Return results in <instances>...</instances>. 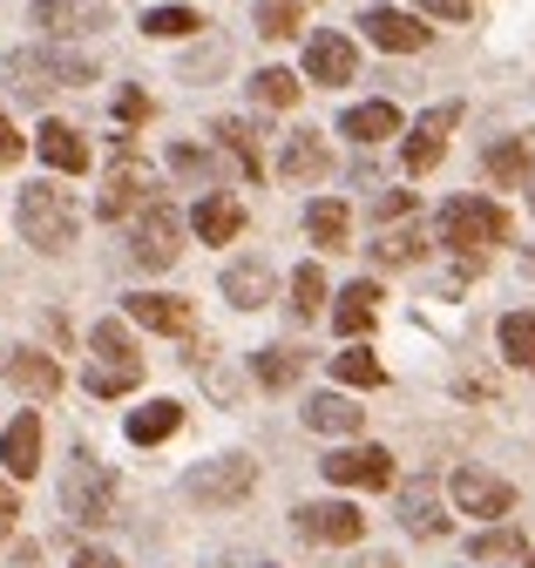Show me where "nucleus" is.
<instances>
[{"instance_id":"12","label":"nucleus","mask_w":535,"mask_h":568,"mask_svg":"<svg viewBox=\"0 0 535 568\" xmlns=\"http://www.w3.org/2000/svg\"><path fill=\"white\" fill-rule=\"evenodd\" d=\"M360 75V48L346 41V34H312L305 41V82H319V89H340V82H353Z\"/></svg>"},{"instance_id":"35","label":"nucleus","mask_w":535,"mask_h":568,"mask_svg":"<svg viewBox=\"0 0 535 568\" xmlns=\"http://www.w3.org/2000/svg\"><path fill=\"white\" fill-rule=\"evenodd\" d=\"M251 95H258L264 109H292V102H299V75H292V68H258V75H251Z\"/></svg>"},{"instance_id":"24","label":"nucleus","mask_w":535,"mask_h":568,"mask_svg":"<svg viewBox=\"0 0 535 568\" xmlns=\"http://www.w3.org/2000/svg\"><path fill=\"white\" fill-rule=\"evenodd\" d=\"M400 528H407V535H421V541L447 535V515H441V501H434V487H427V480L400 494Z\"/></svg>"},{"instance_id":"6","label":"nucleus","mask_w":535,"mask_h":568,"mask_svg":"<svg viewBox=\"0 0 535 568\" xmlns=\"http://www.w3.org/2000/svg\"><path fill=\"white\" fill-rule=\"evenodd\" d=\"M251 487H258V460H244V454H218L183 480V494L196 508H238Z\"/></svg>"},{"instance_id":"17","label":"nucleus","mask_w":535,"mask_h":568,"mask_svg":"<svg viewBox=\"0 0 535 568\" xmlns=\"http://www.w3.org/2000/svg\"><path fill=\"white\" fill-rule=\"evenodd\" d=\"M0 467H8L14 480H34V467H41V419L34 413L8 419V434H0Z\"/></svg>"},{"instance_id":"9","label":"nucleus","mask_w":535,"mask_h":568,"mask_svg":"<svg viewBox=\"0 0 535 568\" xmlns=\"http://www.w3.org/2000/svg\"><path fill=\"white\" fill-rule=\"evenodd\" d=\"M143 190H150V176H143L137 150H129V142H115V170H109V183H102V196H95V217H102V224L137 217V210H143Z\"/></svg>"},{"instance_id":"46","label":"nucleus","mask_w":535,"mask_h":568,"mask_svg":"<svg viewBox=\"0 0 535 568\" xmlns=\"http://www.w3.org/2000/svg\"><path fill=\"white\" fill-rule=\"evenodd\" d=\"M75 568H122V561H115L109 548H82V555H75Z\"/></svg>"},{"instance_id":"38","label":"nucleus","mask_w":535,"mask_h":568,"mask_svg":"<svg viewBox=\"0 0 535 568\" xmlns=\"http://www.w3.org/2000/svg\"><path fill=\"white\" fill-rule=\"evenodd\" d=\"M373 257H380V264H421V257H427V237H421V231H386V237L373 244Z\"/></svg>"},{"instance_id":"39","label":"nucleus","mask_w":535,"mask_h":568,"mask_svg":"<svg viewBox=\"0 0 535 568\" xmlns=\"http://www.w3.org/2000/svg\"><path fill=\"white\" fill-rule=\"evenodd\" d=\"M467 555H475V561H522V535L515 528H488V535L467 541Z\"/></svg>"},{"instance_id":"14","label":"nucleus","mask_w":535,"mask_h":568,"mask_svg":"<svg viewBox=\"0 0 535 568\" xmlns=\"http://www.w3.org/2000/svg\"><path fill=\"white\" fill-rule=\"evenodd\" d=\"M34 28H48V34H95V28H109V0H34Z\"/></svg>"},{"instance_id":"30","label":"nucleus","mask_w":535,"mask_h":568,"mask_svg":"<svg viewBox=\"0 0 535 568\" xmlns=\"http://www.w3.org/2000/svg\"><path fill=\"white\" fill-rule=\"evenodd\" d=\"M305 8H312V0H258V34H264V41L305 34Z\"/></svg>"},{"instance_id":"21","label":"nucleus","mask_w":535,"mask_h":568,"mask_svg":"<svg viewBox=\"0 0 535 568\" xmlns=\"http://www.w3.org/2000/svg\"><path fill=\"white\" fill-rule=\"evenodd\" d=\"M360 419H366V406H353L346 393H312L305 399V426H312V434H360Z\"/></svg>"},{"instance_id":"37","label":"nucleus","mask_w":535,"mask_h":568,"mask_svg":"<svg viewBox=\"0 0 535 568\" xmlns=\"http://www.w3.org/2000/svg\"><path fill=\"white\" fill-rule=\"evenodd\" d=\"M204 21H196L190 8H150L143 14V34H157V41H183V34H196Z\"/></svg>"},{"instance_id":"8","label":"nucleus","mask_w":535,"mask_h":568,"mask_svg":"<svg viewBox=\"0 0 535 568\" xmlns=\"http://www.w3.org/2000/svg\"><path fill=\"white\" fill-rule=\"evenodd\" d=\"M292 528H299L305 541L346 548V541H360V535H366V515H360L353 501H299V508H292Z\"/></svg>"},{"instance_id":"3","label":"nucleus","mask_w":535,"mask_h":568,"mask_svg":"<svg viewBox=\"0 0 535 568\" xmlns=\"http://www.w3.org/2000/svg\"><path fill=\"white\" fill-rule=\"evenodd\" d=\"M61 508H69L75 528H102V521H115V474L102 467L95 447H75L69 467H61Z\"/></svg>"},{"instance_id":"1","label":"nucleus","mask_w":535,"mask_h":568,"mask_svg":"<svg viewBox=\"0 0 535 568\" xmlns=\"http://www.w3.org/2000/svg\"><path fill=\"white\" fill-rule=\"evenodd\" d=\"M14 224H21V237H28L41 257H61V251L75 244V231H82V210H75V196H69V190L34 183V190H21V196H14Z\"/></svg>"},{"instance_id":"36","label":"nucleus","mask_w":535,"mask_h":568,"mask_svg":"<svg viewBox=\"0 0 535 568\" xmlns=\"http://www.w3.org/2000/svg\"><path fill=\"white\" fill-rule=\"evenodd\" d=\"M319 305H325V271L319 264H299L292 271V312L299 318H319Z\"/></svg>"},{"instance_id":"22","label":"nucleus","mask_w":535,"mask_h":568,"mask_svg":"<svg viewBox=\"0 0 535 568\" xmlns=\"http://www.w3.org/2000/svg\"><path fill=\"white\" fill-rule=\"evenodd\" d=\"M176 426H183V406H176V399H150V406H137V413L122 419V434L137 440V447H157V440L176 434Z\"/></svg>"},{"instance_id":"15","label":"nucleus","mask_w":535,"mask_h":568,"mask_svg":"<svg viewBox=\"0 0 535 568\" xmlns=\"http://www.w3.org/2000/svg\"><path fill=\"white\" fill-rule=\"evenodd\" d=\"M454 122H461V102H441V109H427V115L414 122V135H407V176H427V170L441 163Z\"/></svg>"},{"instance_id":"49","label":"nucleus","mask_w":535,"mask_h":568,"mask_svg":"<svg viewBox=\"0 0 535 568\" xmlns=\"http://www.w3.org/2000/svg\"><path fill=\"white\" fill-rule=\"evenodd\" d=\"M528 183H535V176H528ZM528 203H535V190H528Z\"/></svg>"},{"instance_id":"44","label":"nucleus","mask_w":535,"mask_h":568,"mask_svg":"<svg viewBox=\"0 0 535 568\" xmlns=\"http://www.w3.org/2000/svg\"><path fill=\"white\" fill-rule=\"evenodd\" d=\"M8 163H21V135H14L8 115H0V170H8Z\"/></svg>"},{"instance_id":"16","label":"nucleus","mask_w":535,"mask_h":568,"mask_svg":"<svg viewBox=\"0 0 535 568\" xmlns=\"http://www.w3.org/2000/svg\"><path fill=\"white\" fill-rule=\"evenodd\" d=\"M224 298L238 305V312H264L272 305V292H279V277H272V264L264 257H238V264H224Z\"/></svg>"},{"instance_id":"50","label":"nucleus","mask_w":535,"mask_h":568,"mask_svg":"<svg viewBox=\"0 0 535 568\" xmlns=\"http://www.w3.org/2000/svg\"><path fill=\"white\" fill-rule=\"evenodd\" d=\"M528 271H535V251H528Z\"/></svg>"},{"instance_id":"42","label":"nucleus","mask_w":535,"mask_h":568,"mask_svg":"<svg viewBox=\"0 0 535 568\" xmlns=\"http://www.w3.org/2000/svg\"><path fill=\"white\" fill-rule=\"evenodd\" d=\"M414 8H427L441 21H467V14H475V0H414Z\"/></svg>"},{"instance_id":"11","label":"nucleus","mask_w":535,"mask_h":568,"mask_svg":"<svg viewBox=\"0 0 535 568\" xmlns=\"http://www.w3.org/2000/svg\"><path fill=\"white\" fill-rule=\"evenodd\" d=\"M332 487H393V454L386 447H340L319 460Z\"/></svg>"},{"instance_id":"2","label":"nucleus","mask_w":535,"mask_h":568,"mask_svg":"<svg viewBox=\"0 0 535 568\" xmlns=\"http://www.w3.org/2000/svg\"><path fill=\"white\" fill-rule=\"evenodd\" d=\"M0 75L14 82V95H48V89H89L95 82V61L75 54V48H14L0 61Z\"/></svg>"},{"instance_id":"41","label":"nucleus","mask_w":535,"mask_h":568,"mask_svg":"<svg viewBox=\"0 0 535 568\" xmlns=\"http://www.w3.org/2000/svg\"><path fill=\"white\" fill-rule=\"evenodd\" d=\"M115 115H122V122H150L157 109H150V95H143V89H122V95H115Z\"/></svg>"},{"instance_id":"25","label":"nucleus","mask_w":535,"mask_h":568,"mask_svg":"<svg viewBox=\"0 0 535 568\" xmlns=\"http://www.w3.org/2000/svg\"><path fill=\"white\" fill-rule=\"evenodd\" d=\"M340 129L360 142V150H366V142H386V135H400V109L393 102H360V109H346L340 115Z\"/></svg>"},{"instance_id":"34","label":"nucleus","mask_w":535,"mask_h":568,"mask_svg":"<svg viewBox=\"0 0 535 568\" xmlns=\"http://www.w3.org/2000/svg\"><path fill=\"white\" fill-rule=\"evenodd\" d=\"M332 379H340V386H386V366L373 359L366 345H346L340 359H332Z\"/></svg>"},{"instance_id":"47","label":"nucleus","mask_w":535,"mask_h":568,"mask_svg":"<svg viewBox=\"0 0 535 568\" xmlns=\"http://www.w3.org/2000/svg\"><path fill=\"white\" fill-rule=\"evenodd\" d=\"M515 568H535V555H522V561H515Z\"/></svg>"},{"instance_id":"5","label":"nucleus","mask_w":535,"mask_h":568,"mask_svg":"<svg viewBox=\"0 0 535 568\" xmlns=\"http://www.w3.org/2000/svg\"><path fill=\"white\" fill-rule=\"evenodd\" d=\"M89 345H95V366H89V393L95 399H115V393H129V386L143 379V352L129 345V325L122 318L89 325Z\"/></svg>"},{"instance_id":"20","label":"nucleus","mask_w":535,"mask_h":568,"mask_svg":"<svg viewBox=\"0 0 535 568\" xmlns=\"http://www.w3.org/2000/svg\"><path fill=\"white\" fill-rule=\"evenodd\" d=\"M325 170H332V156H325V142H319L312 129L285 135V156H279V176H285V183H319Z\"/></svg>"},{"instance_id":"33","label":"nucleus","mask_w":535,"mask_h":568,"mask_svg":"<svg viewBox=\"0 0 535 568\" xmlns=\"http://www.w3.org/2000/svg\"><path fill=\"white\" fill-rule=\"evenodd\" d=\"M218 142H224V150H231V163H238L244 176H258V170H264V156H258V129H251V122L224 115V122H218Z\"/></svg>"},{"instance_id":"7","label":"nucleus","mask_w":535,"mask_h":568,"mask_svg":"<svg viewBox=\"0 0 535 568\" xmlns=\"http://www.w3.org/2000/svg\"><path fill=\"white\" fill-rule=\"evenodd\" d=\"M129 251H137L143 271H170L183 257V217H176L170 203H143L137 224H129Z\"/></svg>"},{"instance_id":"29","label":"nucleus","mask_w":535,"mask_h":568,"mask_svg":"<svg viewBox=\"0 0 535 568\" xmlns=\"http://www.w3.org/2000/svg\"><path fill=\"white\" fill-rule=\"evenodd\" d=\"M8 379H14L21 393H34V399H48V393L61 386V366L48 359V352H14V359H8Z\"/></svg>"},{"instance_id":"45","label":"nucleus","mask_w":535,"mask_h":568,"mask_svg":"<svg viewBox=\"0 0 535 568\" xmlns=\"http://www.w3.org/2000/svg\"><path fill=\"white\" fill-rule=\"evenodd\" d=\"M14 515H21V508H14V487H8V480H0V541H8V535H14Z\"/></svg>"},{"instance_id":"48","label":"nucleus","mask_w":535,"mask_h":568,"mask_svg":"<svg viewBox=\"0 0 535 568\" xmlns=\"http://www.w3.org/2000/svg\"><path fill=\"white\" fill-rule=\"evenodd\" d=\"M366 568H393V561H366Z\"/></svg>"},{"instance_id":"23","label":"nucleus","mask_w":535,"mask_h":568,"mask_svg":"<svg viewBox=\"0 0 535 568\" xmlns=\"http://www.w3.org/2000/svg\"><path fill=\"white\" fill-rule=\"evenodd\" d=\"M373 318H380V292H373V284H346L340 305H332V325H340V338H366Z\"/></svg>"},{"instance_id":"19","label":"nucleus","mask_w":535,"mask_h":568,"mask_svg":"<svg viewBox=\"0 0 535 568\" xmlns=\"http://www.w3.org/2000/svg\"><path fill=\"white\" fill-rule=\"evenodd\" d=\"M34 150H41L61 176H82V170H89V142H82V129H75V122H41Z\"/></svg>"},{"instance_id":"13","label":"nucleus","mask_w":535,"mask_h":568,"mask_svg":"<svg viewBox=\"0 0 535 568\" xmlns=\"http://www.w3.org/2000/svg\"><path fill=\"white\" fill-rule=\"evenodd\" d=\"M360 34H366L373 48H386V54H421V48H427L421 14H400V8H366V14H360Z\"/></svg>"},{"instance_id":"10","label":"nucleus","mask_w":535,"mask_h":568,"mask_svg":"<svg viewBox=\"0 0 535 568\" xmlns=\"http://www.w3.org/2000/svg\"><path fill=\"white\" fill-rule=\"evenodd\" d=\"M447 494H454L461 515H482V521H502V515L515 508V487H508L502 474H482V467H454Z\"/></svg>"},{"instance_id":"31","label":"nucleus","mask_w":535,"mask_h":568,"mask_svg":"<svg viewBox=\"0 0 535 568\" xmlns=\"http://www.w3.org/2000/svg\"><path fill=\"white\" fill-rule=\"evenodd\" d=\"M488 176L495 183H522V176H535V163H528V142L522 135H502V142H488Z\"/></svg>"},{"instance_id":"4","label":"nucleus","mask_w":535,"mask_h":568,"mask_svg":"<svg viewBox=\"0 0 535 568\" xmlns=\"http://www.w3.org/2000/svg\"><path fill=\"white\" fill-rule=\"evenodd\" d=\"M508 210L495 203V196H454L447 210H441V244L447 251H461V257H482V251H495V244H508Z\"/></svg>"},{"instance_id":"32","label":"nucleus","mask_w":535,"mask_h":568,"mask_svg":"<svg viewBox=\"0 0 535 568\" xmlns=\"http://www.w3.org/2000/svg\"><path fill=\"white\" fill-rule=\"evenodd\" d=\"M502 359L535 373V312H508L502 318Z\"/></svg>"},{"instance_id":"43","label":"nucleus","mask_w":535,"mask_h":568,"mask_svg":"<svg viewBox=\"0 0 535 568\" xmlns=\"http://www.w3.org/2000/svg\"><path fill=\"white\" fill-rule=\"evenodd\" d=\"M407 210H414V196H407V190H386V196L373 203V217H386V224H393V217H407Z\"/></svg>"},{"instance_id":"27","label":"nucleus","mask_w":535,"mask_h":568,"mask_svg":"<svg viewBox=\"0 0 535 568\" xmlns=\"http://www.w3.org/2000/svg\"><path fill=\"white\" fill-rule=\"evenodd\" d=\"M305 231H312V244H325V251H346V231H353V210H346L340 196H319V203L305 210Z\"/></svg>"},{"instance_id":"40","label":"nucleus","mask_w":535,"mask_h":568,"mask_svg":"<svg viewBox=\"0 0 535 568\" xmlns=\"http://www.w3.org/2000/svg\"><path fill=\"white\" fill-rule=\"evenodd\" d=\"M170 170H176L183 183H218V176H224V170H218V156L190 150V142H176V150H170Z\"/></svg>"},{"instance_id":"28","label":"nucleus","mask_w":535,"mask_h":568,"mask_svg":"<svg viewBox=\"0 0 535 568\" xmlns=\"http://www.w3.org/2000/svg\"><path fill=\"white\" fill-rule=\"evenodd\" d=\"M251 373H258V386L285 393V386L305 373V352H292V345H258V352H251Z\"/></svg>"},{"instance_id":"18","label":"nucleus","mask_w":535,"mask_h":568,"mask_svg":"<svg viewBox=\"0 0 535 568\" xmlns=\"http://www.w3.org/2000/svg\"><path fill=\"white\" fill-rule=\"evenodd\" d=\"M129 318H137L143 332H170V338H183L196 325L190 298H170V292H137V298H129Z\"/></svg>"},{"instance_id":"26","label":"nucleus","mask_w":535,"mask_h":568,"mask_svg":"<svg viewBox=\"0 0 535 568\" xmlns=\"http://www.w3.org/2000/svg\"><path fill=\"white\" fill-rule=\"evenodd\" d=\"M244 231V203L238 196H204V203H196V237H204V244H231Z\"/></svg>"}]
</instances>
